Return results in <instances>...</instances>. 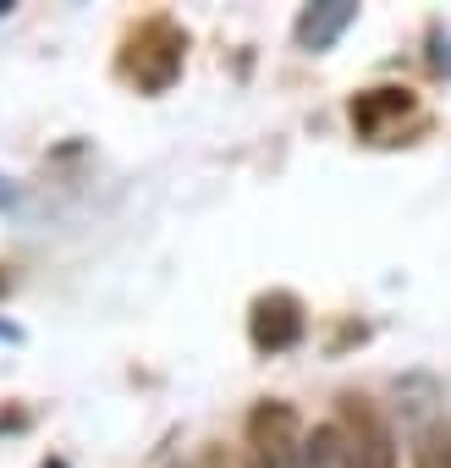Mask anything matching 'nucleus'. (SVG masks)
<instances>
[{
  "label": "nucleus",
  "mask_w": 451,
  "mask_h": 468,
  "mask_svg": "<svg viewBox=\"0 0 451 468\" xmlns=\"http://www.w3.org/2000/svg\"><path fill=\"white\" fill-rule=\"evenodd\" d=\"M182 56H187V34H182L171 17H149V23L132 28V39H127V61H121V67H127V78H132L143 94H160V89L176 83Z\"/></svg>",
  "instance_id": "1"
},
{
  "label": "nucleus",
  "mask_w": 451,
  "mask_h": 468,
  "mask_svg": "<svg viewBox=\"0 0 451 468\" xmlns=\"http://www.w3.org/2000/svg\"><path fill=\"white\" fill-rule=\"evenodd\" d=\"M341 468H396L391 424L363 397H341Z\"/></svg>",
  "instance_id": "2"
},
{
  "label": "nucleus",
  "mask_w": 451,
  "mask_h": 468,
  "mask_svg": "<svg viewBox=\"0 0 451 468\" xmlns=\"http://www.w3.org/2000/svg\"><path fill=\"white\" fill-rule=\"evenodd\" d=\"M254 468H303V424L287 402H259L248 413Z\"/></svg>",
  "instance_id": "3"
},
{
  "label": "nucleus",
  "mask_w": 451,
  "mask_h": 468,
  "mask_svg": "<svg viewBox=\"0 0 451 468\" xmlns=\"http://www.w3.org/2000/svg\"><path fill=\"white\" fill-rule=\"evenodd\" d=\"M303 303L292 298V292H265L259 303H254V320H248V336H254V347L259 353H287V347H298L303 342Z\"/></svg>",
  "instance_id": "4"
},
{
  "label": "nucleus",
  "mask_w": 451,
  "mask_h": 468,
  "mask_svg": "<svg viewBox=\"0 0 451 468\" xmlns=\"http://www.w3.org/2000/svg\"><path fill=\"white\" fill-rule=\"evenodd\" d=\"M402 116H413V94L407 89H369V94L352 100V127L363 138H385L391 122H402Z\"/></svg>",
  "instance_id": "5"
},
{
  "label": "nucleus",
  "mask_w": 451,
  "mask_h": 468,
  "mask_svg": "<svg viewBox=\"0 0 451 468\" xmlns=\"http://www.w3.org/2000/svg\"><path fill=\"white\" fill-rule=\"evenodd\" d=\"M352 17H358V6H347V0H330V6H309V12L298 17V45L325 50V45H336V34H341Z\"/></svg>",
  "instance_id": "6"
},
{
  "label": "nucleus",
  "mask_w": 451,
  "mask_h": 468,
  "mask_svg": "<svg viewBox=\"0 0 451 468\" xmlns=\"http://www.w3.org/2000/svg\"><path fill=\"white\" fill-rule=\"evenodd\" d=\"M413 468H451V424H429L413 446Z\"/></svg>",
  "instance_id": "7"
},
{
  "label": "nucleus",
  "mask_w": 451,
  "mask_h": 468,
  "mask_svg": "<svg viewBox=\"0 0 451 468\" xmlns=\"http://www.w3.org/2000/svg\"><path fill=\"white\" fill-rule=\"evenodd\" d=\"M330 463H341V430L320 424L314 435H303V468H330Z\"/></svg>",
  "instance_id": "8"
},
{
  "label": "nucleus",
  "mask_w": 451,
  "mask_h": 468,
  "mask_svg": "<svg viewBox=\"0 0 451 468\" xmlns=\"http://www.w3.org/2000/svg\"><path fill=\"white\" fill-rule=\"evenodd\" d=\"M198 468H232V463H226V452H204V457H198Z\"/></svg>",
  "instance_id": "9"
},
{
  "label": "nucleus",
  "mask_w": 451,
  "mask_h": 468,
  "mask_svg": "<svg viewBox=\"0 0 451 468\" xmlns=\"http://www.w3.org/2000/svg\"><path fill=\"white\" fill-rule=\"evenodd\" d=\"M0 287H6V276H0Z\"/></svg>",
  "instance_id": "10"
}]
</instances>
